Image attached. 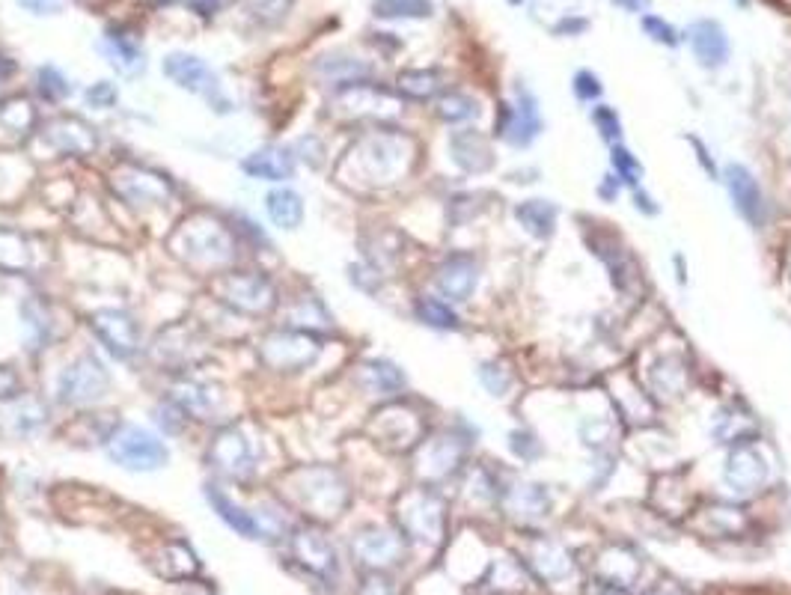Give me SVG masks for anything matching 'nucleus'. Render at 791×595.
Returning <instances> with one entry per match:
<instances>
[{
	"instance_id": "nucleus-1",
	"label": "nucleus",
	"mask_w": 791,
	"mask_h": 595,
	"mask_svg": "<svg viewBox=\"0 0 791 595\" xmlns=\"http://www.w3.org/2000/svg\"><path fill=\"white\" fill-rule=\"evenodd\" d=\"M105 450H108V459L113 465H119L122 471H131V474H152V471L167 468V462H170L167 444L155 432H149L137 423H119L108 435Z\"/></svg>"
},
{
	"instance_id": "nucleus-2",
	"label": "nucleus",
	"mask_w": 791,
	"mask_h": 595,
	"mask_svg": "<svg viewBox=\"0 0 791 595\" xmlns=\"http://www.w3.org/2000/svg\"><path fill=\"white\" fill-rule=\"evenodd\" d=\"M161 69H164V75H167L179 90H188V93L206 99V102H209L215 111H221V114L229 111V99H226L224 90H221V78H218V72H212V66H209L203 57H197V54H185V51H173V54L164 57Z\"/></svg>"
},
{
	"instance_id": "nucleus-3",
	"label": "nucleus",
	"mask_w": 791,
	"mask_h": 595,
	"mask_svg": "<svg viewBox=\"0 0 791 595\" xmlns=\"http://www.w3.org/2000/svg\"><path fill=\"white\" fill-rule=\"evenodd\" d=\"M108 387H111V372L93 352L75 357L57 378L60 402L63 405H75V408L105 399Z\"/></svg>"
},
{
	"instance_id": "nucleus-4",
	"label": "nucleus",
	"mask_w": 791,
	"mask_h": 595,
	"mask_svg": "<svg viewBox=\"0 0 791 595\" xmlns=\"http://www.w3.org/2000/svg\"><path fill=\"white\" fill-rule=\"evenodd\" d=\"M322 355V340L307 328H283L262 340L259 357L277 372H301L310 369Z\"/></svg>"
},
{
	"instance_id": "nucleus-5",
	"label": "nucleus",
	"mask_w": 791,
	"mask_h": 595,
	"mask_svg": "<svg viewBox=\"0 0 791 595\" xmlns=\"http://www.w3.org/2000/svg\"><path fill=\"white\" fill-rule=\"evenodd\" d=\"M215 289L224 304L247 316H262L277 304V289L262 271H232L218 280Z\"/></svg>"
},
{
	"instance_id": "nucleus-6",
	"label": "nucleus",
	"mask_w": 791,
	"mask_h": 595,
	"mask_svg": "<svg viewBox=\"0 0 791 595\" xmlns=\"http://www.w3.org/2000/svg\"><path fill=\"white\" fill-rule=\"evenodd\" d=\"M176 250H182L188 262L224 265L232 259V238L221 224L194 218V221H185L182 230L176 233Z\"/></svg>"
},
{
	"instance_id": "nucleus-7",
	"label": "nucleus",
	"mask_w": 791,
	"mask_h": 595,
	"mask_svg": "<svg viewBox=\"0 0 791 595\" xmlns=\"http://www.w3.org/2000/svg\"><path fill=\"white\" fill-rule=\"evenodd\" d=\"M399 521L408 539L420 545H438L444 536L447 512H444L441 497H435L432 491H411L399 506Z\"/></svg>"
},
{
	"instance_id": "nucleus-8",
	"label": "nucleus",
	"mask_w": 791,
	"mask_h": 595,
	"mask_svg": "<svg viewBox=\"0 0 791 595\" xmlns=\"http://www.w3.org/2000/svg\"><path fill=\"white\" fill-rule=\"evenodd\" d=\"M351 554H354V560L360 566H366L372 572H384V569L402 563L405 539L396 530H387V527H363L351 539Z\"/></svg>"
},
{
	"instance_id": "nucleus-9",
	"label": "nucleus",
	"mask_w": 791,
	"mask_h": 595,
	"mask_svg": "<svg viewBox=\"0 0 791 595\" xmlns=\"http://www.w3.org/2000/svg\"><path fill=\"white\" fill-rule=\"evenodd\" d=\"M723 479L735 494H759L768 479H771V465L768 456L756 447V444H741L729 453L726 468H723Z\"/></svg>"
},
{
	"instance_id": "nucleus-10",
	"label": "nucleus",
	"mask_w": 791,
	"mask_h": 595,
	"mask_svg": "<svg viewBox=\"0 0 791 595\" xmlns=\"http://www.w3.org/2000/svg\"><path fill=\"white\" fill-rule=\"evenodd\" d=\"M298 494H301L304 509H313V515H319V518H334V515L342 512V506L348 503L345 482L334 471H328V468L304 471L301 474V485H298Z\"/></svg>"
},
{
	"instance_id": "nucleus-11",
	"label": "nucleus",
	"mask_w": 791,
	"mask_h": 595,
	"mask_svg": "<svg viewBox=\"0 0 791 595\" xmlns=\"http://www.w3.org/2000/svg\"><path fill=\"white\" fill-rule=\"evenodd\" d=\"M90 331L96 334V340L111 352L116 360H128L137 355L140 349V331L137 322L125 313V310H96L90 316Z\"/></svg>"
},
{
	"instance_id": "nucleus-12",
	"label": "nucleus",
	"mask_w": 791,
	"mask_h": 595,
	"mask_svg": "<svg viewBox=\"0 0 791 595\" xmlns=\"http://www.w3.org/2000/svg\"><path fill=\"white\" fill-rule=\"evenodd\" d=\"M357 155H360V164H366L369 179L390 182L393 176H399L405 170L408 146H405V140H399L393 134H375L357 146Z\"/></svg>"
},
{
	"instance_id": "nucleus-13",
	"label": "nucleus",
	"mask_w": 791,
	"mask_h": 595,
	"mask_svg": "<svg viewBox=\"0 0 791 595\" xmlns=\"http://www.w3.org/2000/svg\"><path fill=\"white\" fill-rule=\"evenodd\" d=\"M253 447L250 441L244 438L241 429L229 426V429H221L209 447V465L218 471V474L229 476V479H247L253 474Z\"/></svg>"
},
{
	"instance_id": "nucleus-14",
	"label": "nucleus",
	"mask_w": 791,
	"mask_h": 595,
	"mask_svg": "<svg viewBox=\"0 0 791 595\" xmlns=\"http://www.w3.org/2000/svg\"><path fill=\"white\" fill-rule=\"evenodd\" d=\"M113 188L119 197H125L134 206H158L167 203L173 194V185L164 173L146 170V167H125L113 176Z\"/></svg>"
},
{
	"instance_id": "nucleus-15",
	"label": "nucleus",
	"mask_w": 791,
	"mask_h": 595,
	"mask_svg": "<svg viewBox=\"0 0 791 595\" xmlns=\"http://www.w3.org/2000/svg\"><path fill=\"white\" fill-rule=\"evenodd\" d=\"M292 557L316 578L322 581H334L339 572L337 563V551L334 545L325 539V533L313 530V527H301L295 530L292 536Z\"/></svg>"
},
{
	"instance_id": "nucleus-16",
	"label": "nucleus",
	"mask_w": 791,
	"mask_h": 595,
	"mask_svg": "<svg viewBox=\"0 0 791 595\" xmlns=\"http://www.w3.org/2000/svg\"><path fill=\"white\" fill-rule=\"evenodd\" d=\"M542 131V117L536 99L518 87V105H503L497 119V134L512 146H530Z\"/></svg>"
},
{
	"instance_id": "nucleus-17",
	"label": "nucleus",
	"mask_w": 791,
	"mask_h": 595,
	"mask_svg": "<svg viewBox=\"0 0 791 595\" xmlns=\"http://www.w3.org/2000/svg\"><path fill=\"white\" fill-rule=\"evenodd\" d=\"M723 182L729 188V197H732L738 215L744 221H750L753 227H759L762 224V215H765V200H762L759 179L744 164H729L723 170Z\"/></svg>"
},
{
	"instance_id": "nucleus-18",
	"label": "nucleus",
	"mask_w": 791,
	"mask_h": 595,
	"mask_svg": "<svg viewBox=\"0 0 791 595\" xmlns=\"http://www.w3.org/2000/svg\"><path fill=\"white\" fill-rule=\"evenodd\" d=\"M241 170H244L250 179H262V182H289V179L295 176V155H292V149H286V146L268 143V146L253 149V152L241 161Z\"/></svg>"
},
{
	"instance_id": "nucleus-19",
	"label": "nucleus",
	"mask_w": 791,
	"mask_h": 595,
	"mask_svg": "<svg viewBox=\"0 0 791 595\" xmlns=\"http://www.w3.org/2000/svg\"><path fill=\"white\" fill-rule=\"evenodd\" d=\"M687 36H690V48H693V57L699 60V66L720 69L729 60V36H726L723 24L702 18L687 30Z\"/></svg>"
},
{
	"instance_id": "nucleus-20",
	"label": "nucleus",
	"mask_w": 791,
	"mask_h": 595,
	"mask_svg": "<svg viewBox=\"0 0 791 595\" xmlns=\"http://www.w3.org/2000/svg\"><path fill=\"white\" fill-rule=\"evenodd\" d=\"M476 283H479V265L467 253H455L438 268V289L450 301H458V304L470 301V295L476 292Z\"/></svg>"
},
{
	"instance_id": "nucleus-21",
	"label": "nucleus",
	"mask_w": 791,
	"mask_h": 595,
	"mask_svg": "<svg viewBox=\"0 0 791 595\" xmlns=\"http://www.w3.org/2000/svg\"><path fill=\"white\" fill-rule=\"evenodd\" d=\"M206 500H209L212 512L224 521L229 530H235L238 536H244V539H262L265 536L262 521L253 512H247L244 506H238L232 497H226L218 485H206Z\"/></svg>"
},
{
	"instance_id": "nucleus-22",
	"label": "nucleus",
	"mask_w": 791,
	"mask_h": 595,
	"mask_svg": "<svg viewBox=\"0 0 791 595\" xmlns=\"http://www.w3.org/2000/svg\"><path fill=\"white\" fill-rule=\"evenodd\" d=\"M452 161L467 173H488L494 167V149L479 131H455L450 137Z\"/></svg>"
},
{
	"instance_id": "nucleus-23",
	"label": "nucleus",
	"mask_w": 791,
	"mask_h": 595,
	"mask_svg": "<svg viewBox=\"0 0 791 595\" xmlns=\"http://www.w3.org/2000/svg\"><path fill=\"white\" fill-rule=\"evenodd\" d=\"M503 506L512 518L521 521H536L545 518L551 509V497L542 485L536 482H512L503 488Z\"/></svg>"
},
{
	"instance_id": "nucleus-24",
	"label": "nucleus",
	"mask_w": 791,
	"mask_h": 595,
	"mask_svg": "<svg viewBox=\"0 0 791 595\" xmlns=\"http://www.w3.org/2000/svg\"><path fill=\"white\" fill-rule=\"evenodd\" d=\"M598 575H601V584L628 590L640 578V557L625 545H613L598 557Z\"/></svg>"
},
{
	"instance_id": "nucleus-25",
	"label": "nucleus",
	"mask_w": 791,
	"mask_h": 595,
	"mask_svg": "<svg viewBox=\"0 0 791 595\" xmlns=\"http://www.w3.org/2000/svg\"><path fill=\"white\" fill-rule=\"evenodd\" d=\"M45 140L63 155H87L96 149V131L87 128L81 119H57L48 125Z\"/></svg>"
},
{
	"instance_id": "nucleus-26",
	"label": "nucleus",
	"mask_w": 791,
	"mask_h": 595,
	"mask_svg": "<svg viewBox=\"0 0 791 595\" xmlns=\"http://www.w3.org/2000/svg\"><path fill=\"white\" fill-rule=\"evenodd\" d=\"M530 566L545 581H563L574 569L571 554L554 539H539V542L530 545Z\"/></svg>"
},
{
	"instance_id": "nucleus-27",
	"label": "nucleus",
	"mask_w": 791,
	"mask_h": 595,
	"mask_svg": "<svg viewBox=\"0 0 791 595\" xmlns=\"http://www.w3.org/2000/svg\"><path fill=\"white\" fill-rule=\"evenodd\" d=\"M265 212L277 230H298L304 224V197L295 188H274L265 197Z\"/></svg>"
},
{
	"instance_id": "nucleus-28",
	"label": "nucleus",
	"mask_w": 791,
	"mask_h": 595,
	"mask_svg": "<svg viewBox=\"0 0 791 595\" xmlns=\"http://www.w3.org/2000/svg\"><path fill=\"white\" fill-rule=\"evenodd\" d=\"M360 384L372 396H396L405 390V372L396 363L375 357V360H366L360 366Z\"/></svg>"
},
{
	"instance_id": "nucleus-29",
	"label": "nucleus",
	"mask_w": 791,
	"mask_h": 595,
	"mask_svg": "<svg viewBox=\"0 0 791 595\" xmlns=\"http://www.w3.org/2000/svg\"><path fill=\"white\" fill-rule=\"evenodd\" d=\"M173 405L185 414V420H188V414L197 417V420H206L218 408L212 384H203V381H182V384H176L173 387Z\"/></svg>"
},
{
	"instance_id": "nucleus-30",
	"label": "nucleus",
	"mask_w": 791,
	"mask_h": 595,
	"mask_svg": "<svg viewBox=\"0 0 791 595\" xmlns=\"http://www.w3.org/2000/svg\"><path fill=\"white\" fill-rule=\"evenodd\" d=\"M458 462H461V444H458L455 435H441V438L429 441L426 450H423V459H420V465L426 468L429 479L450 476L458 468Z\"/></svg>"
},
{
	"instance_id": "nucleus-31",
	"label": "nucleus",
	"mask_w": 791,
	"mask_h": 595,
	"mask_svg": "<svg viewBox=\"0 0 791 595\" xmlns=\"http://www.w3.org/2000/svg\"><path fill=\"white\" fill-rule=\"evenodd\" d=\"M99 48H102V54L108 57V63H111L119 75H128V78H134V75H140V72L146 69L143 51H140V48H137V42H131L128 36L111 33V36H105V39H102V45H99Z\"/></svg>"
},
{
	"instance_id": "nucleus-32",
	"label": "nucleus",
	"mask_w": 791,
	"mask_h": 595,
	"mask_svg": "<svg viewBox=\"0 0 791 595\" xmlns=\"http://www.w3.org/2000/svg\"><path fill=\"white\" fill-rule=\"evenodd\" d=\"M759 432V423L738 405H729L723 411H717V420H714V438L720 444H747L750 435Z\"/></svg>"
},
{
	"instance_id": "nucleus-33",
	"label": "nucleus",
	"mask_w": 791,
	"mask_h": 595,
	"mask_svg": "<svg viewBox=\"0 0 791 595\" xmlns=\"http://www.w3.org/2000/svg\"><path fill=\"white\" fill-rule=\"evenodd\" d=\"M515 218L518 224L536 238H551L557 230V218H560V209L551 203V200H527L515 209Z\"/></svg>"
},
{
	"instance_id": "nucleus-34",
	"label": "nucleus",
	"mask_w": 791,
	"mask_h": 595,
	"mask_svg": "<svg viewBox=\"0 0 791 595\" xmlns=\"http://www.w3.org/2000/svg\"><path fill=\"white\" fill-rule=\"evenodd\" d=\"M33 262V247L24 233L0 227V271H27Z\"/></svg>"
},
{
	"instance_id": "nucleus-35",
	"label": "nucleus",
	"mask_w": 791,
	"mask_h": 595,
	"mask_svg": "<svg viewBox=\"0 0 791 595\" xmlns=\"http://www.w3.org/2000/svg\"><path fill=\"white\" fill-rule=\"evenodd\" d=\"M438 90H441V75L435 69H411L399 75V93L414 102H426L438 96Z\"/></svg>"
},
{
	"instance_id": "nucleus-36",
	"label": "nucleus",
	"mask_w": 791,
	"mask_h": 595,
	"mask_svg": "<svg viewBox=\"0 0 791 595\" xmlns=\"http://www.w3.org/2000/svg\"><path fill=\"white\" fill-rule=\"evenodd\" d=\"M417 319L423 325L435 328V331H458L461 328V319L455 316L450 304L441 301V298H429V295H423L417 301Z\"/></svg>"
},
{
	"instance_id": "nucleus-37",
	"label": "nucleus",
	"mask_w": 791,
	"mask_h": 595,
	"mask_svg": "<svg viewBox=\"0 0 791 595\" xmlns=\"http://www.w3.org/2000/svg\"><path fill=\"white\" fill-rule=\"evenodd\" d=\"M21 322H24V334L30 349H45V343L51 340V319L45 313V307L39 301H27L21 307Z\"/></svg>"
},
{
	"instance_id": "nucleus-38",
	"label": "nucleus",
	"mask_w": 791,
	"mask_h": 595,
	"mask_svg": "<svg viewBox=\"0 0 791 595\" xmlns=\"http://www.w3.org/2000/svg\"><path fill=\"white\" fill-rule=\"evenodd\" d=\"M652 387H655V393H661V396H667V399H673V396H681V390H684V366L678 363V360H673V357H661L655 366H652Z\"/></svg>"
},
{
	"instance_id": "nucleus-39",
	"label": "nucleus",
	"mask_w": 791,
	"mask_h": 595,
	"mask_svg": "<svg viewBox=\"0 0 791 595\" xmlns=\"http://www.w3.org/2000/svg\"><path fill=\"white\" fill-rule=\"evenodd\" d=\"M375 18H429L435 12L432 0H375Z\"/></svg>"
},
{
	"instance_id": "nucleus-40",
	"label": "nucleus",
	"mask_w": 791,
	"mask_h": 595,
	"mask_svg": "<svg viewBox=\"0 0 791 595\" xmlns=\"http://www.w3.org/2000/svg\"><path fill=\"white\" fill-rule=\"evenodd\" d=\"M438 117L452 125H461V122H470V119L479 117V102L464 96V93H447L438 99Z\"/></svg>"
},
{
	"instance_id": "nucleus-41",
	"label": "nucleus",
	"mask_w": 791,
	"mask_h": 595,
	"mask_svg": "<svg viewBox=\"0 0 791 595\" xmlns=\"http://www.w3.org/2000/svg\"><path fill=\"white\" fill-rule=\"evenodd\" d=\"M36 90L45 102H63L72 96V84L66 81V75L54 66H42L36 72Z\"/></svg>"
},
{
	"instance_id": "nucleus-42",
	"label": "nucleus",
	"mask_w": 791,
	"mask_h": 595,
	"mask_svg": "<svg viewBox=\"0 0 791 595\" xmlns=\"http://www.w3.org/2000/svg\"><path fill=\"white\" fill-rule=\"evenodd\" d=\"M15 405H18V411L12 414V435L15 438L33 435L48 420V411L36 399H24V402H15Z\"/></svg>"
},
{
	"instance_id": "nucleus-43",
	"label": "nucleus",
	"mask_w": 791,
	"mask_h": 595,
	"mask_svg": "<svg viewBox=\"0 0 791 595\" xmlns=\"http://www.w3.org/2000/svg\"><path fill=\"white\" fill-rule=\"evenodd\" d=\"M610 161H613V170H616V179H619V185H631V188H637V185H640L643 167H640V161L634 158V152H631V149H625V146H613V152H610Z\"/></svg>"
},
{
	"instance_id": "nucleus-44",
	"label": "nucleus",
	"mask_w": 791,
	"mask_h": 595,
	"mask_svg": "<svg viewBox=\"0 0 791 595\" xmlns=\"http://www.w3.org/2000/svg\"><path fill=\"white\" fill-rule=\"evenodd\" d=\"M705 518L714 521L708 527V533H714V536H732V533H738L744 527V518H741V512L735 506H711L705 512Z\"/></svg>"
},
{
	"instance_id": "nucleus-45",
	"label": "nucleus",
	"mask_w": 791,
	"mask_h": 595,
	"mask_svg": "<svg viewBox=\"0 0 791 595\" xmlns=\"http://www.w3.org/2000/svg\"><path fill=\"white\" fill-rule=\"evenodd\" d=\"M479 381L485 384V390L491 393V396H506V390H509V372L503 369V366H497V363H482L479 366Z\"/></svg>"
},
{
	"instance_id": "nucleus-46",
	"label": "nucleus",
	"mask_w": 791,
	"mask_h": 595,
	"mask_svg": "<svg viewBox=\"0 0 791 595\" xmlns=\"http://www.w3.org/2000/svg\"><path fill=\"white\" fill-rule=\"evenodd\" d=\"M643 30L655 39V42H661V45H667V48H676L678 45V30L673 27V24H667L664 18H658V15H643Z\"/></svg>"
},
{
	"instance_id": "nucleus-47",
	"label": "nucleus",
	"mask_w": 791,
	"mask_h": 595,
	"mask_svg": "<svg viewBox=\"0 0 791 595\" xmlns=\"http://www.w3.org/2000/svg\"><path fill=\"white\" fill-rule=\"evenodd\" d=\"M592 119H595V125H598V134H601L607 143H616V140H619V134H622V122H619L616 111H613L610 105H598V108L592 111Z\"/></svg>"
},
{
	"instance_id": "nucleus-48",
	"label": "nucleus",
	"mask_w": 791,
	"mask_h": 595,
	"mask_svg": "<svg viewBox=\"0 0 791 595\" xmlns=\"http://www.w3.org/2000/svg\"><path fill=\"white\" fill-rule=\"evenodd\" d=\"M509 450L515 453V456H521L524 462H533V459H539L542 456V444L536 441V435H530V432H512L509 435Z\"/></svg>"
},
{
	"instance_id": "nucleus-49",
	"label": "nucleus",
	"mask_w": 791,
	"mask_h": 595,
	"mask_svg": "<svg viewBox=\"0 0 791 595\" xmlns=\"http://www.w3.org/2000/svg\"><path fill=\"white\" fill-rule=\"evenodd\" d=\"M116 102H119V90H116L113 84H108V81H99V84H93V87L87 90V105H90V108L108 111V108H113Z\"/></svg>"
},
{
	"instance_id": "nucleus-50",
	"label": "nucleus",
	"mask_w": 791,
	"mask_h": 595,
	"mask_svg": "<svg viewBox=\"0 0 791 595\" xmlns=\"http://www.w3.org/2000/svg\"><path fill=\"white\" fill-rule=\"evenodd\" d=\"M601 90H604V87H601V81H598L592 72H586V69H583V72H577V75H574V96H577V99H583V102H592V99H598V96H601Z\"/></svg>"
},
{
	"instance_id": "nucleus-51",
	"label": "nucleus",
	"mask_w": 791,
	"mask_h": 595,
	"mask_svg": "<svg viewBox=\"0 0 791 595\" xmlns=\"http://www.w3.org/2000/svg\"><path fill=\"white\" fill-rule=\"evenodd\" d=\"M360 595H396V584H393L387 575H381V572H372V575L363 581Z\"/></svg>"
},
{
	"instance_id": "nucleus-52",
	"label": "nucleus",
	"mask_w": 791,
	"mask_h": 595,
	"mask_svg": "<svg viewBox=\"0 0 791 595\" xmlns=\"http://www.w3.org/2000/svg\"><path fill=\"white\" fill-rule=\"evenodd\" d=\"M18 390H21V378H18V372H15L12 366H0V402L18 396Z\"/></svg>"
},
{
	"instance_id": "nucleus-53",
	"label": "nucleus",
	"mask_w": 791,
	"mask_h": 595,
	"mask_svg": "<svg viewBox=\"0 0 791 595\" xmlns=\"http://www.w3.org/2000/svg\"><path fill=\"white\" fill-rule=\"evenodd\" d=\"M18 6L42 18V15H57L63 9V0H18Z\"/></svg>"
},
{
	"instance_id": "nucleus-54",
	"label": "nucleus",
	"mask_w": 791,
	"mask_h": 595,
	"mask_svg": "<svg viewBox=\"0 0 791 595\" xmlns=\"http://www.w3.org/2000/svg\"><path fill=\"white\" fill-rule=\"evenodd\" d=\"M188 3H191V9H194L197 15H203V18L215 15L218 6H221V0H188Z\"/></svg>"
},
{
	"instance_id": "nucleus-55",
	"label": "nucleus",
	"mask_w": 791,
	"mask_h": 595,
	"mask_svg": "<svg viewBox=\"0 0 791 595\" xmlns=\"http://www.w3.org/2000/svg\"><path fill=\"white\" fill-rule=\"evenodd\" d=\"M634 200H637V209H640L643 215H658V206H655V200H652V197H646L643 191H637V194H634Z\"/></svg>"
},
{
	"instance_id": "nucleus-56",
	"label": "nucleus",
	"mask_w": 791,
	"mask_h": 595,
	"mask_svg": "<svg viewBox=\"0 0 791 595\" xmlns=\"http://www.w3.org/2000/svg\"><path fill=\"white\" fill-rule=\"evenodd\" d=\"M616 185H619V179H616V176H607L604 185H598V194H601L604 200H613V197H616Z\"/></svg>"
},
{
	"instance_id": "nucleus-57",
	"label": "nucleus",
	"mask_w": 791,
	"mask_h": 595,
	"mask_svg": "<svg viewBox=\"0 0 791 595\" xmlns=\"http://www.w3.org/2000/svg\"><path fill=\"white\" fill-rule=\"evenodd\" d=\"M15 75V60H9L6 54H0V84L9 81Z\"/></svg>"
},
{
	"instance_id": "nucleus-58",
	"label": "nucleus",
	"mask_w": 791,
	"mask_h": 595,
	"mask_svg": "<svg viewBox=\"0 0 791 595\" xmlns=\"http://www.w3.org/2000/svg\"><path fill=\"white\" fill-rule=\"evenodd\" d=\"M613 3L625 12H643L649 6V0H613Z\"/></svg>"
},
{
	"instance_id": "nucleus-59",
	"label": "nucleus",
	"mask_w": 791,
	"mask_h": 595,
	"mask_svg": "<svg viewBox=\"0 0 791 595\" xmlns=\"http://www.w3.org/2000/svg\"><path fill=\"white\" fill-rule=\"evenodd\" d=\"M592 595H628L625 590H619V587H607V584H598V590Z\"/></svg>"
},
{
	"instance_id": "nucleus-60",
	"label": "nucleus",
	"mask_w": 791,
	"mask_h": 595,
	"mask_svg": "<svg viewBox=\"0 0 791 595\" xmlns=\"http://www.w3.org/2000/svg\"><path fill=\"white\" fill-rule=\"evenodd\" d=\"M735 3H741V6H744V3H750V0H735Z\"/></svg>"
},
{
	"instance_id": "nucleus-61",
	"label": "nucleus",
	"mask_w": 791,
	"mask_h": 595,
	"mask_svg": "<svg viewBox=\"0 0 791 595\" xmlns=\"http://www.w3.org/2000/svg\"><path fill=\"white\" fill-rule=\"evenodd\" d=\"M509 3H521V0H509Z\"/></svg>"
}]
</instances>
